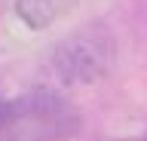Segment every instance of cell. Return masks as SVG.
Returning <instances> with one entry per match:
<instances>
[{
  "mask_svg": "<svg viewBox=\"0 0 147 141\" xmlns=\"http://www.w3.org/2000/svg\"><path fill=\"white\" fill-rule=\"evenodd\" d=\"M80 129V113L52 89L0 101V141H61Z\"/></svg>",
  "mask_w": 147,
  "mask_h": 141,
  "instance_id": "obj_1",
  "label": "cell"
},
{
  "mask_svg": "<svg viewBox=\"0 0 147 141\" xmlns=\"http://www.w3.org/2000/svg\"><path fill=\"white\" fill-rule=\"evenodd\" d=\"M113 40L104 28L89 25L58 43L52 52V71L61 83H95L113 61Z\"/></svg>",
  "mask_w": 147,
  "mask_h": 141,
  "instance_id": "obj_2",
  "label": "cell"
},
{
  "mask_svg": "<svg viewBox=\"0 0 147 141\" xmlns=\"http://www.w3.org/2000/svg\"><path fill=\"white\" fill-rule=\"evenodd\" d=\"M77 6V0H16V12L31 31H46Z\"/></svg>",
  "mask_w": 147,
  "mask_h": 141,
  "instance_id": "obj_3",
  "label": "cell"
}]
</instances>
